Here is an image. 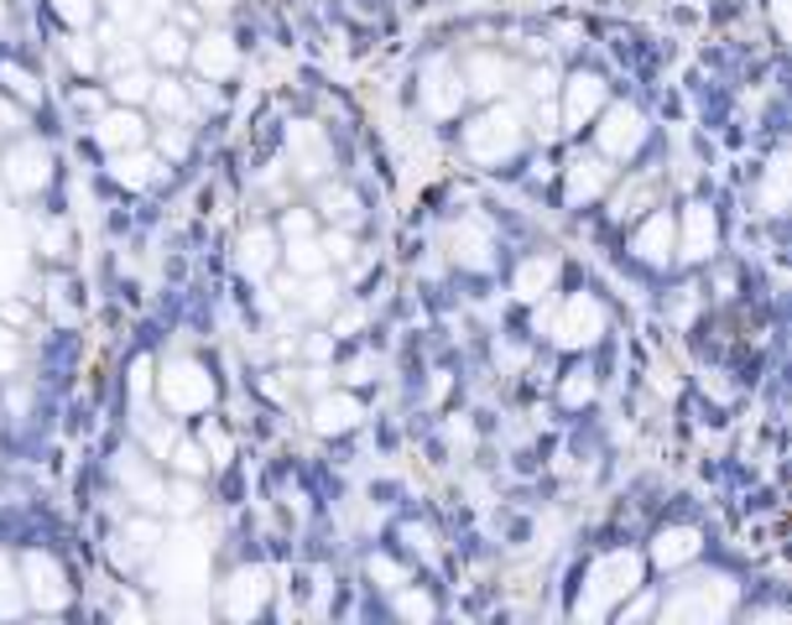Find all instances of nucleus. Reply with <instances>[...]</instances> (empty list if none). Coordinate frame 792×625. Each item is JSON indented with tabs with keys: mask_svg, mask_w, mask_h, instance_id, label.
<instances>
[{
	"mask_svg": "<svg viewBox=\"0 0 792 625\" xmlns=\"http://www.w3.org/2000/svg\"><path fill=\"white\" fill-rule=\"evenodd\" d=\"M641 578V563L631 558V553H610V558L595 563V574H589L585 584V599H579V615L585 621H595V615H605V609L616 605L620 594H631Z\"/></svg>",
	"mask_w": 792,
	"mask_h": 625,
	"instance_id": "obj_1",
	"label": "nucleus"
},
{
	"mask_svg": "<svg viewBox=\"0 0 792 625\" xmlns=\"http://www.w3.org/2000/svg\"><path fill=\"white\" fill-rule=\"evenodd\" d=\"M465 147L475 162H500V157H511L521 147V115L517 104H500V110H490L485 120H475L465 135Z\"/></svg>",
	"mask_w": 792,
	"mask_h": 625,
	"instance_id": "obj_2",
	"label": "nucleus"
},
{
	"mask_svg": "<svg viewBox=\"0 0 792 625\" xmlns=\"http://www.w3.org/2000/svg\"><path fill=\"white\" fill-rule=\"evenodd\" d=\"M605 329V313L595 298H573V303H563V313L552 319V339L558 344H569V350H579V344H595Z\"/></svg>",
	"mask_w": 792,
	"mask_h": 625,
	"instance_id": "obj_3",
	"label": "nucleus"
},
{
	"mask_svg": "<svg viewBox=\"0 0 792 625\" xmlns=\"http://www.w3.org/2000/svg\"><path fill=\"white\" fill-rule=\"evenodd\" d=\"M209 396H214V386H209V375L199 371V365H167V375H162V402L173 406V412H199V406H209Z\"/></svg>",
	"mask_w": 792,
	"mask_h": 625,
	"instance_id": "obj_4",
	"label": "nucleus"
},
{
	"mask_svg": "<svg viewBox=\"0 0 792 625\" xmlns=\"http://www.w3.org/2000/svg\"><path fill=\"white\" fill-rule=\"evenodd\" d=\"M0 178L17 188V193H37V188L48 183V147H42V141H21V147H11L6 162H0Z\"/></svg>",
	"mask_w": 792,
	"mask_h": 625,
	"instance_id": "obj_5",
	"label": "nucleus"
},
{
	"mask_svg": "<svg viewBox=\"0 0 792 625\" xmlns=\"http://www.w3.org/2000/svg\"><path fill=\"white\" fill-rule=\"evenodd\" d=\"M730 599H735V589H730L724 578H714V594L709 589L678 594L668 605V621H724V615H730Z\"/></svg>",
	"mask_w": 792,
	"mask_h": 625,
	"instance_id": "obj_6",
	"label": "nucleus"
},
{
	"mask_svg": "<svg viewBox=\"0 0 792 625\" xmlns=\"http://www.w3.org/2000/svg\"><path fill=\"white\" fill-rule=\"evenodd\" d=\"M27 568V599L37 609H63L69 605V589H63V568L48 558V553H32V558L21 563Z\"/></svg>",
	"mask_w": 792,
	"mask_h": 625,
	"instance_id": "obj_7",
	"label": "nucleus"
},
{
	"mask_svg": "<svg viewBox=\"0 0 792 625\" xmlns=\"http://www.w3.org/2000/svg\"><path fill=\"white\" fill-rule=\"evenodd\" d=\"M647 141V125L631 104H616V110H605V125H600V147L610 157H631Z\"/></svg>",
	"mask_w": 792,
	"mask_h": 625,
	"instance_id": "obj_8",
	"label": "nucleus"
},
{
	"mask_svg": "<svg viewBox=\"0 0 792 625\" xmlns=\"http://www.w3.org/2000/svg\"><path fill=\"white\" fill-rule=\"evenodd\" d=\"M209 568V547L204 542H193V537H173L167 542V584L173 589H193V578ZM162 584V589H167Z\"/></svg>",
	"mask_w": 792,
	"mask_h": 625,
	"instance_id": "obj_9",
	"label": "nucleus"
},
{
	"mask_svg": "<svg viewBox=\"0 0 792 625\" xmlns=\"http://www.w3.org/2000/svg\"><path fill=\"white\" fill-rule=\"evenodd\" d=\"M459 100H465V84H459V73L438 58V63H428V73H423V104H428L433 115H454L459 110Z\"/></svg>",
	"mask_w": 792,
	"mask_h": 625,
	"instance_id": "obj_10",
	"label": "nucleus"
},
{
	"mask_svg": "<svg viewBox=\"0 0 792 625\" xmlns=\"http://www.w3.org/2000/svg\"><path fill=\"white\" fill-rule=\"evenodd\" d=\"M261 605H266V574H261V568H245V574L230 578V589H224V609H230L235 621L256 615Z\"/></svg>",
	"mask_w": 792,
	"mask_h": 625,
	"instance_id": "obj_11",
	"label": "nucleus"
},
{
	"mask_svg": "<svg viewBox=\"0 0 792 625\" xmlns=\"http://www.w3.org/2000/svg\"><path fill=\"white\" fill-rule=\"evenodd\" d=\"M293 168L303 178H318L328 168V141L318 125H293Z\"/></svg>",
	"mask_w": 792,
	"mask_h": 625,
	"instance_id": "obj_12",
	"label": "nucleus"
},
{
	"mask_svg": "<svg viewBox=\"0 0 792 625\" xmlns=\"http://www.w3.org/2000/svg\"><path fill=\"white\" fill-rule=\"evenodd\" d=\"M193 63H199V73H204V79H230L241 58H235V42H230V37L214 32V37H204V42L193 48Z\"/></svg>",
	"mask_w": 792,
	"mask_h": 625,
	"instance_id": "obj_13",
	"label": "nucleus"
},
{
	"mask_svg": "<svg viewBox=\"0 0 792 625\" xmlns=\"http://www.w3.org/2000/svg\"><path fill=\"white\" fill-rule=\"evenodd\" d=\"M600 104H605V84L595 79V73H579V79H569V104H563V110H569V125H585V120L595 115Z\"/></svg>",
	"mask_w": 792,
	"mask_h": 625,
	"instance_id": "obj_14",
	"label": "nucleus"
},
{
	"mask_svg": "<svg viewBox=\"0 0 792 625\" xmlns=\"http://www.w3.org/2000/svg\"><path fill=\"white\" fill-rule=\"evenodd\" d=\"M100 141L110 147V152H131V147H141V115H131V110H110V115H100Z\"/></svg>",
	"mask_w": 792,
	"mask_h": 625,
	"instance_id": "obj_15",
	"label": "nucleus"
},
{
	"mask_svg": "<svg viewBox=\"0 0 792 625\" xmlns=\"http://www.w3.org/2000/svg\"><path fill=\"white\" fill-rule=\"evenodd\" d=\"M714 240H720V230H714V214L693 203L689 224H683V255H689V261H704V255L714 251Z\"/></svg>",
	"mask_w": 792,
	"mask_h": 625,
	"instance_id": "obj_16",
	"label": "nucleus"
},
{
	"mask_svg": "<svg viewBox=\"0 0 792 625\" xmlns=\"http://www.w3.org/2000/svg\"><path fill=\"white\" fill-rule=\"evenodd\" d=\"M355 423H361V406L349 402V396H324V402L313 406V427L318 433H345Z\"/></svg>",
	"mask_w": 792,
	"mask_h": 625,
	"instance_id": "obj_17",
	"label": "nucleus"
},
{
	"mask_svg": "<svg viewBox=\"0 0 792 625\" xmlns=\"http://www.w3.org/2000/svg\"><path fill=\"white\" fill-rule=\"evenodd\" d=\"M693 553H699V532H689V526H672V532H662L652 547V558L662 563V568H678V563H689Z\"/></svg>",
	"mask_w": 792,
	"mask_h": 625,
	"instance_id": "obj_18",
	"label": "nucleus"
},
{
	"mask_svg": "<svg viewBox=\"0 0 792 625\" xmlns=\"http://www.w3.org/2000/svg\"><path fill=\"white\" fill-rule=\"evenodd\" d=\"M110 172H115V183H125V188H146L156 178V157H146V152H115V162H110Z\"/></svg>",
	"mask_w": 792,
	"mask_h": 625,
	"instance_id": "obj_19",
	"label": "nucleus"
},
{
	"mask_svg": "<svg viewBox=\"0 0 792 625\" xmlns=\"http://www.w3.org/2000/svg\"><path fill=\"white\" fill-rule=\"evenodd\" d=\"M605 183H610V168H605L600 157L573 162V172H569V193H573V199H595V193H605Z\"/></svg>",
	"mask_w": 792,
	"mask_h": 625,
	"instance_id": "obj_20",
	"label": "nucleus"
},
{
	"mask_svg": "<svg viewBox=\"0 0 792 625\" xmlns=\"http://www.w3.org/2000/svg\"><path fill=\"white\" fill-rule=\"evenodd\" d=\"M454 261H465V266H490V240L475 230V224H459L454 230Z\"/></svg>",
	"mask_w": 792,
	"mask_h": 625,
	"instance_id": "obj_21",
	"label": "nucleus"
},
{
	"mask_svg": "<svg viewBox=\"0 0 792 625\" xmlns=\"http://www.w3.org/2000/svg\"><path fill=\"white\" fill-rule=\"evenodd\" d=\"M637 251H641V261H668V251H672V224H668V214H657L647 230L637 235Z\"/></svg>",
	"mask_w": 792,
	"mask_h": 625,
	"instance_id": "obj_22",
	"label": "nucleus"
},
{
	"mask_svg": "<svg viewBox=\"0 0 792 625\" xmlns=\"http://www.w3.org/2000/svg\"><path fill=\"white\" fill-rule=\"evenodd\" d=\"M506 79H511V68L500 63V58H490V52L469 58V84L480 89V94H496V89H506Z\"/></svg>",
	"mask_w": 792,
	"mask_h": 625,
	"instance_id": "obj_23",
	"label": "nucleus"
},
{
	"mask_svg": "<svg viewBox=\"0 0 792 625\" xmlns=\"http://www.w3.org/2000/svg\"><path fill=\"white\" fill-rule=\"evenodd\" d=\"M293 240V251H287V261H293V271L297 276H318V271H324V245H318V240L313 235H287Z\"/></svg>",
	"mask_w": 792,
	"mask_h": 625,
	"instance_id": "obj_24",
	"label": "nucleus"
},
{
	"mask_svg": "<svg viewBox=\"0 0 792 625\" xmlns=\"http://www.w3.org/2000/svg\"><path fill=\"white\" fill-rule=\"evenodd\" d=\"M241 266L251 271V276H266V266H272V235H266V230H251V235L241 240Z\"/></svg>",
	"mask_w": 792,
	"mask_h": 625,
	"instance_id": "obj_25",
	"label": "nucleus"
},
{
	"mask_svg": "<svg viewBox=\"0 0 792 625\" xmlns=\"http://www.w3.org/2000/svg\"><path fill=\"white\" fill-rule=\"evenodd\" d=\"M121 480H125V485H131V491H136L141 495V506H167V495H162V485H156V480H152V474H146V470H136V458H125V464H121Z\"/></svg>",
	"mask_w": 792,
	"mask_h": 625,
	"instance_id": "obj_26",
	"label": "nucleus"
},
{
	"mask_svg": "<svg viewBox=\"0 0 792 625\" xmlns=\"http://www.w3.org/2000/svg\"><path fill=\"white\" fill-rule=\"evenodd\" d=\"M324 214L328 220H339V224L361 220V199H355L349 188H324Z\"/></svg>",
	"mask_w": 792,
	"mask_h": 625,
	"instance_id": "obj_27",
	"label": "nucleus"
},
{
	"mask_svg": "<svg viewBox=\"0 0 792 625\" xmlns=\"http://www.w3.org/2000/svg\"><path fill=\"white\" fill-rule=\"evenodd\" d=\"M548 288H552V261H527L517 276V292L521 298H542Z\"/></svg>",
	"mask_w": 792,
	"mask_h": 625,
	"instance_id": "obj_28",
	"label": "nucleus"
},
{
	"mask_svg": "<svg viewBox=\"0 0 792 625\" xmlns=\"http://www.w3.org/2000/svg\"><path fill=\"white\" fill-rule=\"evenodd\" d=\"M652 203V178H637L631 188H620V199H616V220H631V214H641Z\"/></svg>",
	"mask_w": 792,
	"mask_h": 625,
	"instance_id": "obj_29",
	"label": "nucleus"
},
{
	"mask_svg": "<svg viewBox=\"0 0 792 625\" xmlns=\"http://www.w3.org/2000/svg\"><path fill=\"white\" fill-rule=\"evenodd\" d=\"M782 209H788V157H776L766 178V214H782Z\"/></svg>",
	"mask_w": 792,
	"mask_h": 625,
	"instance_id": "obj_30",
	"label": "nucleus"
},
{
	"mask_svg": "<svg viewBox=\"0 0 792 625\" xmlns=\"http://www.w3.org/2000/svg\"><path fill=\"white\" fill-rule=\"evenodd\" d=\"M125 537H131V547H121V558L136 563V558H146V553L156 547V526L152 522H131V532H125Z\"/></svg>",
	"mask_w": 792,
	"mask_h": 625,
	"instance_id": "obj_31",
	"label": "nucleus"
},
{
	"mask_svg": "<svg viewBox=\"0 0 792 625\" xmlns=\"http://www.w3.org/2000/svg\"><path fill=\"white\" fill-rule=\"evenodd\" d=\"M152 58L156 63H183V58H189V48H183V37L177 32H152Z\"/></svg>",
	"mask_w": 792,
	"mask_h": 625,
	"instance_id": "obj_32",
	"label": "nucleus"
},
{
	"mask_svg": "<svg viewBox=\"0 0 792 625\" xmlns=\"http://www.w3.org/2000/svg\"><path fill=\"white\" fill-rule=\"evenodd\" d=\"M115 94H121V100H146V94H152V79H146V73H141V68H131V73H115Z\"/></svg>",
	"mask_w": 792,
	"mask_h": 625,
	"instance_id": "obj_33",
	"label": "nucleus"
},
{
	"mask_svg": "<svg viewBox=\"0 0 792 625\" xmlns=\"http://www.w3.org/2000/svg\"><path fill=\"white\" fill-rule=\"evenodd\" d=\"M152 100H156V110H162V115H189V94H183L177 84H156Z\"/></svg>",
	"mask_w": 792,
	"mask_h": 625,
	"instance_id": "obj_34",
	"label": "nucleus"
},
{
	"mask_svg": "<svg viewBox=\"0 0 792 625\" xmlns=\"http://www.w3.org/2000/svg\"><path fill=\"white\" fill-rule=\"evenodd\" d=\"M0 84H11L21 100H37V94H42V89L32 84V73H27V68H17V63H0Z\"/></svg>",
	"mask_w": 792,
	"mask_h": 625,
	"instance_id": "obj_35",
	"label": "nucleus"
},
{
	"mask_svg": "<svg viewBox=\"0 0 792 625\" xmlns=\"http://www.w3.org/2000/svg\"><path fill=\"white\" fill-rule=\"evenodd\" d=\"M21 609V594H17V578H11V563L0 553V615H17Z\"/></svg>",
	"mask_w": 792,
	"mask_h": 625,
	"instance_id": "obj_36",
	"label": "nucleus"
},
{
	"mask_svg": "<svg viewBox=\"0 0 792 625\" xmlns=\"http://www.w3.org/2000/svg\"><path fill=\"white\" fill-rule=\"evenodd\" d=\"M589 396H595V375L573 371V375H569V386H563V402L579 406V402H589Z\"/></svg>",
	"mask_w": 792,
	"mask_h": 625,
	"instance_id": "obj_37",
	"label": "nucleus"
},
{
	"mask_svg": "<svg viewBox=\"0 0 792 625\" xmlns=\"http://www.w3.org/2000/svg\"><path fill=\"white\" fill-rule=\"evenodd\" d=\"M21 365V344H17V334L11 329H0V375H11Z\"/></svg>",
	"mask_w": 792,
	"mask_h": 625,
	"instance_id": "obj_38",
	"label": "nucleus"
},
{
	"mask_svg": "<svg viewBox=\"0 0 792 625\" xmlns=\"http://www.w3.org/2000/svg\"><path fill=\"white\" fill-rule=\"evenodd\" d=\"M396 609H402L407 621H428V615H433V599H428V594H402V599H396Z\"/></svg>",
	"mask_w": 792,
	"mask_h": 625,
	"instance_id": "obj_39",
	"label": "nucleus"
},
{
	"mask_svg": "<svg viewBox=\"0 0 792 625\" xmlns=\"http://www.w3.org/2000/svg\"><path fill=\"white\" fill-rule=\"evenodd\" d=\"M42 255H63L69 251V230H63V224H42Z\"/></svg>",
	"mask_w": 792,
	"mask_h": 625,
	"instance_id": "obj_40",
	"label": "nucleus"
},
{
	"mask_svg": "<svg viewBox=\"0 0 792 625\" xmlns=\"http://www.w3.org/2000/svg\"><path fill=\"white\" fill-rule=\"evenodd\" d=\"M58 11H63V21H73V27H89V17H94V0H58Z\"/></svg>",
	"mask_w": 792,
	"mask_h": 625,
	"instance_id": "obj_41",
	"label": "nucleus"
},
{
	"mask_svg": "<svg viewBox=\"0 0 792 625\" xmlns=\"http://www.w3.org/2000/svg\"><path fill=\"white\" fill-rule=\"evenodd\" d=\"M204 448L214 454L209 464H224V458H230V438H224L220 427H204Z\"/></svg>",
	"mask_w": 792,
	"mask_h": 625,
	"instance_id": "obj_42",
	"label": "nucleus"
},
{
	"mask_svg": "<svg viewBox=\"0 0 792 625\" xmlns=\"http://www.w3.org/2000/svg\"><path fill=\"white\" fill-rule=\"evenodd\" d=\"M69 63H73V68H84V73L94 68V48H89L84 37H73V42H69Z\"/></svg>",
	"mask_w": 792,
	"mask_h": 625,
	"instance_id": "obj_43",
	"label": "nucleus"
},
{
	"mask_svg": "<svg viewBox=\"0 0 792 625\" xmlns=\"http://www.w3.org/2000/svg\"><path fill=\"white\" fill-rule=\"evenodd\" d=\"M173 458H177V470H183V474H199V470L209 464V458H199V448H193V443H183Z\"/></svg>",
	"mask_w": 792,
	"mask_h": 625,
	"instance_id": "obj_44",
	"label": "nucleus"
},
{
	"mask_svg": "<svg viewBox=\"0 0 792 625\" xmlns=\"http://www.w3.org/2000/svg\"><path fill=\"white\" fill-rule=\"evenodd\" d=\"M189 152V135L183 131H162V157H183Z\"/></svg>",
	"mask_w": 792,
	"mask_h": 625,
	"instance_id": "obj_45",
	"label": "nucleus"
},
{
	"mask_svg": "<svg viewBox=\"0 0 792 625\" xmlns=\"http://www.w3.org/2000/svg\"><path fill=\"white\" fill-rule=\"evenodd\" d=\"M318 245H324V255H334V261L349 255V235H328V240H318Z\"/></svg>",
	"mask_w": 792,
	"mask_h": 625,
	"instance_id": "obj_46",
	"label": "nucleus"
},
{
	"mask_svg": "<svg viewBox=\"0 0 792 625\" xmlns=\"http://www.w3.org/2000/svg\"><path fill=\"white\" fill-rule=\"evenodd\" d=\"M199 506V491H193V485H177L173 491V511H193Z\"/></svg>",
	"mask_w": 792,
	"mask_h": 625,
	"instance_id": "obj_47",
	"label": "nucleus"
},
{
	"mask_svg": "<svg viewBox=\"0 0 792 625\" xmlns=\"http://www.w3.org/2000/svg\"><path fill=\"white\" fill-rule=\"evenodd\" d=\"M370 574H376V578H386V584H402V574H396V563H386V558H370Z\"/></svg>",
	"mask_w": 792,
	"mask_h": 625,
	"instance_id": "obj_48",
	"label": "nucleus"
},
{
	"mask_svg": "<svg viewBox=\"0 0 792 625\" xmlns=\"http://www.w3.org/2000/svg\"><path fill=\"white\" fill-rule=\"evenodd\" d=\"M287 235H313V220L308 214H287Z\"/></svg>",
	"mask_w": 792,
	"mask_h": 625,
	"instance_id": "obj_49",
	"label": "nucleus"
},
{
	"mask_svg": "<svg viewBox=\"0 0 792 625\" xmlns=\"http://www.w3.org/2000/svg\"><path fill=\"white\" fill-rule=\"evenodd\" d=\"M772 21H776V32H788V0H772Z\"/></svg>",
	"mask_w": 792,
	"mask_h": 625,
	"instance_id": "obj_50",
	"label": "nucleus"
},
{
	"mask_svg": "<svg viewBox=\"0 0 792 625\" xmlns=\"http://www.w3.org/2000/svg\"><path fill=\"white\" fill-rule=\"evenodd\" d=\"M204 11H230V0H199Z\"/></svg>",
	"mask_w": 792,
	"mask_h": 625,
	"instance_id": "obj_51",
	"label": "nucleus"
},
{
	"mask_svg": "<svg viewBox=\"0 0 792 625\" xmlns=\"http://www.w3.org/2000/svg\"><path fill=\"white\" fill-rule=\"evenodd\" d=\"M141 6H146V11H167L173 0H141Z\"/></svg>",
	"mask_w": 792,
	"mask_h": 625,
	"instance_id": "obj_52",
	"label": "nucleus"
},
{
	"mask_svg": "<svg viewBox=\"0 0 792 625\" xmlns=\"http://www.w3.org/2000/svg\"><path fill=\"white\" fill-rule=\"evenodd\" d=\"M110 6H115V0H110Z\"/></svg>",
	"mask_w": 792,
	"mask_h": 625,
	"instance_id": "obj_53",
	"label": "nucleus"
}]
</instances>
